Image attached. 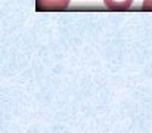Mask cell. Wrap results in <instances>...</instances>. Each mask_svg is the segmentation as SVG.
<instances>
[{
    "label": "cell",
    "instance_id": "obj_1",
    "mask_svg": "<svg viewBox=\"0 0 152 133\" xmlns=\"http://www.w3.org/2000/svg\"><path fill=\"white\" fill-rule=\"evenodd\" d=\"M39 10H65L69 6V0H36Z\"/></svg>",
    "mask_w": 152,
    "mask_h": 133
},
{
    "label": "cell",
    "instance_id": "obj_2",
    "mask_svg": "<svg viewBox=\"0 0 152 133\" xmlns=\"http://www.w3.org/2000/svg\"><path fill=\"white\" fill-rule=\"evenodd\" d=\"M103 3L111 10H127L133 4V0H103Z\"/></svg>",
    "mask_w": 152,
    "mask_h": 133
},
{
    "label": "cell",
    "instance_id": "obj_3",
    "mask_svg": "<svg viewBox=\"0 0 152 133\" xmlns=\"http://www.w3.org/2000/svg\"><path fill=\"white\" fill-rule=\"evenodd\" d=\"M143 9L145 10H152V0H143Z\"/></svg>",
    "mask_w": 152,
    "mask_h": 133
}]
</instances>
